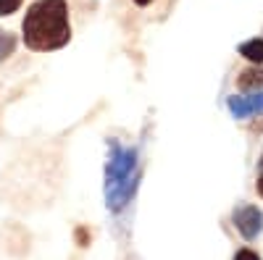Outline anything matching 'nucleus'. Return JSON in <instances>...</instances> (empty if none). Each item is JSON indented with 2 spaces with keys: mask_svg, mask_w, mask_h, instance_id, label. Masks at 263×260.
I'll return each mask as SVG.
<instances>
[{
  "mask_svg": "<svg viewBox=\"0 0 263 260\" xmlns=\"http://www.w3.org/2000/svg\"><path fill=\"white\" fill-rule=\"evenodd\" d=\"M153 0H135V6H140V8H145V6H150Z\"/></svg>",
  "mask_w": 263,
  "mask_h": 260,
  "instance_id": "nucleus-13",
  "label": "nucleus"
},
{
  "mask_svg": "<svg viewBox=\"0 0 263 260\" xmlns=\"http://www.w3.org/2000/svg\"><path fill=\"white\" fill-rule=\"evenodd\" d=\"M227 108L234 118H253L263 113V92H248V95H234L227 100Z\"/></svg>",
  "mask_w": 263,
  "mask_h": 260,
  "instance_id": "nucleus-4",
  "label": "nucleus"
},
{
  "mask_svg": "<svg viewBox=\"0 0 263 260\" xmlns=\"http://www.w3.org/2000/svg\"><path fill=\"white\" fill-rule=\"evenodd\" d=\"M232 260H260V255L253 252V250H237Z\"/></svg>",
  "mask_w": 263,
  "mask_h": 260,
  "instance_id": "nucleus-10",
  "label": "nucleus"
},
{
  "mask_svg": "<svg viewBox=\"0 0 263 260\" xmlns=\"http://www.w3.org/2000/svg\"><path fill=\"white\" fill-rule=\"evenodd\" d=\"M13 53H16V37H13L11 32H6L3 27H0V63L8 61Z\"/></svg>",
  "mask_w": 263,
  "mask_h": 260,
  "instance_id": "nucleus-7",
  "label": "nucleus"
},
{
  "mask_svg": "<svg viewBox=\"0 0 263 260\" xmlns=\"http://www.w3.org/2000/svg\"><path fill=\"white\" fill-rule=\"evenodd\" d=\"M21 6H24V0H0V18H3V16H13Z\"/></svg>",
  "mask_w": 263,
  "mask_h": 260,
  "instance_id": "nucleus-9",
  "label": "nucleus"
},
{
  "mask_svg": "<svg viewBox=\"0 0 263 260\" xmlns=\"http://www.w3.org/2000/svg\"><path fill=\"white\" fill-rule=\"evenodd\" d=\"M232 224L239 234H242V239L253 242L263 231V213H260L258 205H237L232 210Z\"/></svg>",
  "mask_w": 263,
  "mask_h": 260,
  "instance_id": "nucleus-3",
  "label": "nucleus"
},
{
  "mask_svg": "<svg viewBox=\"0 0 263 260\" xmlns=\"http://www.w3.org/2000/svg\"><path fill=\"white\" fill-rule=\"evenodd\" d=\"M21 39L32 53H53L71 42L66 0H34L21 21Z\"/></svg>",
  "mask_w": 263,
  "mask_h": 260,
  "instance_id": "nucleus-1",
  "label": "nucleus"
},
{
  "mask_svg": "<svg viewBox=\"0 0 263 260\" xmlns=\"http://www.w3.org/2000/svg\"><path fill=\"white\" fill-rule=\"evenodd\" d=\"M142 176L140 150L135 145H121L119 139H108V158L103 168V194L105 208L114 215H121L137 194Z\"/></svg>",
  "mask_w": 263,
  "mask_h": 260,
  "instance_id": "nucleus-2",
  "label": "nucleus"
},
{
  "mask_svg": "<svg viewBox=\"0 0 263 260\" xmlns=\"http://www.w3.org/2000/svg\"><path fill=\"white\" fill-rule=\"evenodd\" d=\"M255 189H258V194L263 197V161H260V173H258V182H255Z\"/></svg>",
  "mask_w": 263,
  "mask_h": 260,
  "instance_id": "nucleus-11",
  "label": "nucleus"
},
{
  "mask_svg": "<svg viewBox=\"0 0 263 260\" xmlns=\"http://www.w3.org/2000/svg\"><path fill=\"white\" fill-rule=\"evenodd\" d=\"M250 132H258V134H260V132H263V121H258V124H253V126H250Z\"/></svg>",
  "mask_w": 263,
  "mask_h": 260,
  "instance_id": "nucleus-12",
  "label": "nucleus"
},
{
  "mask_svg": "<svg viewBox=\"0 0 263 260\" xmlns=\"http://www.w3.org/2000/svg\"><path fill=\"white\" fill-rule=\"evenodd\" d=\"M237 87L242 92H263V63H253L250 69L237 74Z\"/></svg>",
  "mask_w": 263,
  "mask_h": 260,
  "instance_id": "nucleus-5",
  "label": "nucleus"
},
{
  "mask_svg": "<svg viewBox=\"0 0 263 260\" xmlns=\"http://www.w3.org/2000/svg\"><path fill=\"white\" fill-rule=\"evenodd\" d=\"M237 53L242 55V58H248L250 63H263V39H258V37H253V39H248V42H242V45L237 48Z\"/></svg>",
  "mask_w": 263,
  "mask_h": 260,
  "instance_id": "nucleus-6",
  "label": "nucleus"
},
{
  "mask_svg": "<svg viewBox=\"0 0 263 260\" xmlns=\"http://www.w3.org/2000/svg\"><path fill=\"white\" fill-rule=\"evenodd\" d=\"M74 242H77V247L87 250V247H90V242H92V231L87 229V226H77L74 229Z\"/></svg>",
  "mask_w": 263,
  "mask_h": 260,
  "instance_id": "nucleus-8",
  "label": "nucleus"
}]
</instances>
